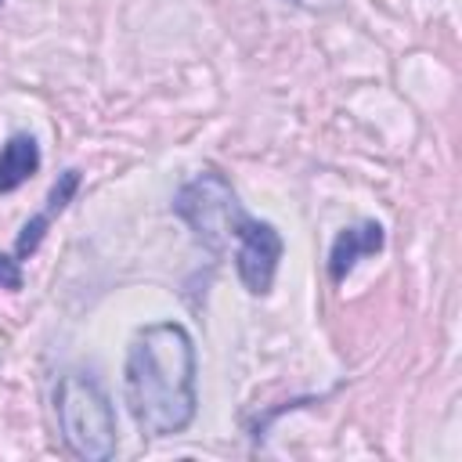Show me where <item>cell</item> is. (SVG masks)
<instances>
[{
	"label": "cell",
	"mask_w": 462,
	"mask_h": 462,
	"mask_svg": "<svg viewBox=\"0 0 462 462\" xmlns=\"http://www.w3.org/2000/svg\"><path fill=\"white\" fill-rule=\"evenodd\" d=\"M195 375V343L184 325L155 321L137 328L123 365V397L137 430L148 437H173L188 430L199 411Z\"/></svg>",
	"instance_id": "6da1fadb"
},
{
	"label": "cell",
	"mask_w": 462,
	"mask_h": 462,
	"mask_svg": "<svg viewBox=\"0 0 462 462\" xmlns=\"http://www.w3.org/2000/svg\"><path fill=\"white\" fill-rule=\"evenodd\" d=\"M173 213L213 256H231L235 274L249 296L271 292L285 242L274 224L245 213L235 188L220 173L206 170L184 180L173 195Z\"/></svg>",
	"instance_id": "7a4b0ae2"
},
{
	"label": "cell",
	"mask_w": 462,
	"mask_h": 462,
	"mask_svg": "<svg viewBox=\"0 0 462 462\" xmlns=\"http://www.w3.org/2000/svg\"><path fill=\"white\" fill-rule=\"evenodd\" d=\"M54 419L65 448L83 462H108L119 444L116 411L94 375L69 372L54 386Z\"/></svg>",
	"instance_id": "3957f363"
},
{
	"label": "cell",
	"mask_w": 462,
	"mask_h": 462,
	"mask_svg": "<svg viewBox=\"0 0 462 462\" xmlns=\"http://www.w3.org/2000/svg\"><path fill=\"white\" fill-rule=\"evenodd\" d=\"M383 245H386V231L375 220H361L354 227H343L336 235V242H332V253H328V278L343 282L357 267V260L375 256Z\"/></svg>",
	"instance_id": "277c9868"
},
{
	"label": "cell",
	"mask_w": 462,
	"mask_h": 462,
	"mask_svg": "<svg viewBox=\"0 0 462 462\" xmlns=\"http://www.w3.org/2000/svg\"><path fill=\"white\" fill-rule=\"evenodd\" d=\"M76 188H79V170H65V173L58 177V184L51 188V195H47V206H43V209H40L36 217H29V220H25L22 235H18V242H14V253H18L22 260L36 253L40 238L47 235V224L54 220V213H61V209H65V206L72 202Z\"/></svg>",
	"instance_id": "5b68a950"
},
{
	"label": "cell",
	"mask_w": 462,
	"mask_h": 462,
	"mask_svg": "<svg viewBox=\"0 0 462 462\" xmlns=\"http://www.w3.org/2000/svg\"><path fill=\"white\" fill-rule=\"evenodd\" d=\"M40 170V144L32 134H11L0 148V195L22 188Z\"/></svg>",
	"instance_id": "8992f818"
},
{
	"label": "cell",
	"mask_w": 462,
	"mask_h": 462,
	"mask_svg": "<svg viewBox=\"0 0 462 462\" xmlns=\"http://www.w3.org/2000/svg\"><path fill=\"white\" fill-rule=\"evenodd\" d=\"M0 289H7V292L22 289V260H14L7 253H0Z\"/></svg>",
	"instance_id": "52a82bcc"
},
{
	"label": "cell",
	"mask_w": 462,
	"mask_h": 462,
	"mask_svg": "<svg viewBox=\"0 0 462 462\" xmlns=\"http://www.w3.org/2000/svg\"><path fill=\"white\" fill-rule=\"evenodd\" d=\"M285 4H292V7H300L307 14H328V11L343 7V0H285Z\"/></svg>",
	"instance_id": "ba28073f"
},
{
	"label": "cell",
	"mask_w": 462,
	"mask_h": 462,
	"mask_svg": "<svg viewBox=\"0 0 462 462\" xmlns=\"http://www.w3.org/2000/svg\"><path fill=\"white\" fill-rule=\"evenodd\" d=\"M0 4H4V0H0Z\"/></svg>",
	"instance_id": "9c48e42d"
}]
</instances>
